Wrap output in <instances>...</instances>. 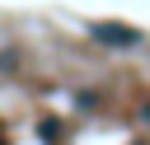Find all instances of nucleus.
I'll list each match as a JSON object with an SVG mask.
<instances>
[{
    "label": "nucleus",
    "mask_w": 150,
    "mask_h": 145,
    "mask_svg": "<svg viewBox=\"0 0 150 145\" xmlns=\"http://www.w3.org/2000/svg\"><path fill=\"white\" fill-rule=\"evenodd\" d=\"M94 37H98V42H117V47H131V42H136V33H131V28H108V23H98V28H94Z\"/></svg>",
    "instance_id": "f257e3e1"
}]
</instances>
